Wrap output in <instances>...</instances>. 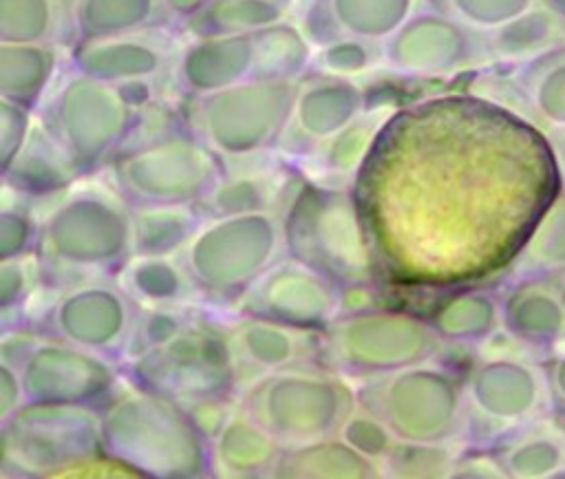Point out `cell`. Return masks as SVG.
<instances>
[{"instance_id": "6da1fadb", "label": "cell", "mask_w": 565, "mask_h": 479, "mask_svg": "<svg viewBox=\"0 0 565 479\" xmlns=\"http://www.w3.org/2000/svg\"><path fill=\"white\" fill-rule=\"evenodd\" d=\"M561 183L550 135L470 88L397 106L353 194L384 280L459 287L510 267Z\"/></svg>"}, {"instance_id": "e0dca14e", "label": "cell", "mask_w": 565, "mask_h": 479, "mask_svg": "<svg viewBox=\"0 0 565 479\" xmlns=\"http://www.w3.org/2000/svg\"><path fill=\"white\" fill-rule=\"evenodd\" d=\"M183 46L174 24L119 35L75 40L66 64L119 88H174V68Z\"/></svg>"}, {"instance_id": "e575fe53", "label": "cell", "mask_w": 565, "mask_h": 479, "mask_svg": "<svg viewBox=\"0 0 565 479\" xmlns=\"http://www.w3.org/2000/svg\"><path fill=\"white\" fill-rule=\"evenodd\" d=\"M166 24L174 22L159 0H71V42Z\"/></svg>"}, {"instance_id": "ee69618b", "label": "cell", "mask_w": 565, "mask_h": 479, "mask_svg": "<svg viewBox=\"0 0 565 479\" xmlns=\"http://www.w3.org/2000/svg\"><path fill=\"white\" fill-rule=\"evenodd\" d=\"M457 453L452 444L397 441L382 464V477L393 479H446L452 472Z\"/></svg>"}, {"instance_id": "5bb4252c", "label": "cell", "mask_w": 565, "mask_h": 479, "mask_svg": "<svg viewBox=\"0 0 565 479\" xmlns=\"http://www.w3.org/2000/svg\"><path fill=\"white\" fill-rule=\"evenodd\" d=\"M104 450L95 404L26 402L0 419V475L53 477Z\"/></svg>"}, {"instance_id": "d4e9b609", "label": "cell", "mask_w": 565, "mask_h": 479, "mask_svg": "<svg viewBox=\"0 0 565 479\" xmlns=\"http://www.w3.org/2000/svg\"><path fill=\"white\" fill-rule=\"evenodd\" d=\"M395 108L397 106L393 102L371 104L342 130H338L335 135L311 148L307 155L296 159V168L309 181L338 188H353L358 174L362 172L364 163L369 161L375 148L382 128L386 126Z\"/></svg>"}, {"instance_id": "8992f818", "label": "cell", "mask_w": 565, "mask_h": 479, "mask_svg": "<svg viewBox=\"0 0 565 479\" xmlns=\"http://www.w3.org/2000/svg\"><path fill=\"white\" fill-rule=\"evenodd\" d=\"M285 254V212H249L205 216L179 256L207 302L227 307Z\"/></svg>"}, {"instance_id": "11a10c76", "label": "cell", "mask_w": 565, "mask_h": 479, "mask_svg": "<svg viewBox=\"0 0 565 479\" xmlns=\"http://www.w3.org/2000/svg\"><path fill=\"white\" fill-rule=\"evenodd\" d=\"M550 141H552V148H554V155H556V161H558V170H561V177L565 179V128L561 130H550Z\"/></svg>"}, {"instance_id": "f907efd6", "label": "cell", "mask_w": 565, "mask_h": 479, "mask_svg": "<svg viewBox=\"0 0 565 479\" xmlns=\"http://www.w3.org/2000/svg\"><path fill=\"white\" fill-rule=\"evenodd\" d=\"M450 477H461V479H483V477H505V470L492 450L488 448H472V450H459Z\"/></svg>"}, {"instance_id": "9c48e42d", "label": "cell", "mask_w": 565, "mask_h": 479, "mask_svg": "<svg viewBox=\"0 0 565 479\" xmlns=\"http://www.w3.org/2000/svg\"><path fill=\"white\" fill-rule=\"evenodd\" d=\"M446 347L428 318L375 305L342 311L322 329L320 362L355 382L437 360Z\"/></svg>"}, {"instance_id": "83f0119b", "label": "cell", "mask_w": 565, "mask_h": 479, "mask_svg": "<svg viewBox=\"0 0 565 479\" xmlns=\"http://www.w3.org/2000/svg\"><path fill=\"white\" fill-rule=\"evenodd\" d=\"M512 110L547 130L565 128V42L519 64H503Z\"/></svg>"}, {"instance_id": "db71d44e", "label": "cell", "mask_w": 565, "mask_h": 479, "mask_svg": "<svg viewBox=\"0 0 565 479\" xmlns=\"http://www.w3.org/2000/svg\"><path fill=\"white\" fill-rule=\"evenodd\" d=\"M166 9V13L172 18V22L177 26H181L183 22H188L192 15H196L207 0H159Z\"/></svg>"}, {"instance_id": "d590c367", "label": "cell", "mask_w": 565, "mask_h": 479, "mask_svg": "<svg viewBox=\"0 0 565 479\" xmlns=\"http://www.w3.org/2000/svg\"><path fill=\"white\" fill-rule=\"evenodd\" d=\"M203 219L196 203L130 205L132 254H181Z\"/></svg>"}, {"instance_id": "1f68e13d", "label": "cell", "mask_w": 565, "mask_h": 479, "mask_svg": "<svg viewBox=\"0 0 565 479\" xmlns=\"http://www.w3.org/2000/svg\"><path fill=\"white\" fill-rule=\"evenodd\" d=\"M490 446L512 479H547L565 470V435L541 419L503 433Z\"/></svg>"}, {"instance_id": "c3c4849f", "label": "cell", "mask_w": 565, "mask_h": 479, "mask_svg": "<svg viewBox=\"0 0 565 479\" xmlns=\"http://www.w3.org/2000/svg\"><path fill=\"white\" fill-rule=\"evenodd\" d=\"M426 2H430L433 7L450 13L452 18L479 31H492L536 4V0H426Z\"/></svg>"}, {"instance_id": "d6a6232c", "label": "cell", "mask_w": 565, "mask_h": 479, "mask_svg": "<svg viewBox=\"0 0 565 479\" xmlns=\"http://www.w3.org/2000/svg\"><path fill=\"white\" fill-rule=\"evenodd\" d=\"M62 71L60 44L0 42V97L38 110Z\"/></svg>"}, {"instance_id": "ac0fdd59", "label": "cell", "mask_w": 565, "mask_h": 479, "mask_svg": "<svg viewBox=\"0 0 565 479\" xmlns=\"http://www.w3.org/2000/svg\"><path fill=\"white\" fill-rule=\"evenodd\" d=\"M225 309L322 331L342 313L344 302L338 283L294 254H285Z\"/></svg>"}, {"instance_id": "d6986e66", "label": "cell", "mask_w": 565, "mask_h": 479, "mask_svg": "<svg viewBox=\"0 0 565 479\" xmlns=\"http://www.w3.org/2000/svg\"><path fill=\"white\" fill-rule=\"evenodd\" d=\"M463 391L468 404V430L477 428L503 433L539 417L541 408L550 404L545 369H539L525 358L516 355H486L477 360L463 375Z\"/></svg>"}, {"instance_id": "f1b7e54d", "label": "cell", "mask_w": 565, "mask_h": 479, "mask_svg": "<svg viewBox=\"0 0 565 479\" xmlns=\"http://www.w3.org/2000/svg\"><path fill=\"white\" fill-rule=\"evenodd\" d=\"M82 177H86V172L35 117L26 143L11 161V166L2 170V185L38 203H46Z\"/></svg>"}, {"instance_id": "603a6c76", "label": "cell", "mask_w": 565, "mask_h": 479, "mask_svg": "<svg viewBox=\"0 0 565 479\" xmlns=\"http://www.w3.org/2000/svg\"><path fill=\"white\" fill-rule=\"evenodd\" d=\"M254 71V33L188 35L174 68V91L183 99H192L252 79Z\"/></svg>"}, {"instance_id": "ffe728a7", "label": "cell", "mask_w": 565, "mask_h": 479, "mask_svg": "<svg viewBox=\"0 0 565 479\" xmlns=\"http://www.w3.org/2000/svg\"><path fill=\"white\" fill-rule=\"evenodd\" d=\"M223 320L236 373V395L269 373L320 362L322 331L234 311Z\"/></svg>"}, {"instance_id": "f5cc1de1", "label": "cell", "mask_w": 565, "mask_h": 479, "mask_svg": "<svg viewBox=\"0 0 565 479\" xmlns=\"http://www.w3.org/2000/svg\"><path fill=\"white\" fill-rule=\"evenodd\" d=\"M547 391H550V406L565 417V351L556 353L545 366Z\"/></svg>"}, {"instance_id": "2e32d148", "label": "cell", "mask_w": 565, "mask_h": 479, "mask_svg": "<svg viewBox=\"0 0 565 479\" xmlns=\"http://www.w3.org/2000/svg\"><path fill=\"white\" fill-rule=\"evenodd\" d=\"M137 311L115 276L88 278L53 289L35 327L121 364Z\"/></svg>"}, {"instance_id": "bcb514c9", "label": "cell", "mask_w": 565, "mask_h": 479, "mask_svg": "<svg viewBox=\"0 0 565 479\" xmlns=\"http://www.w3.org/2000/svg\"><path fill=\"white\" fill-rule=\"evenodd\" d=\"M42 210L38 201L2 185L0 203V258L35 252Z\"/></svg>"}, {"instance_id": "b9f144b4", "label": "cell", "mask_w": 565, "mask_h": 479, "mask_svg": "<svg viewBox=\"0 0 565 479\" xmlns=\"http://www.w3.org/2000/svg\"><path fill=\"white\" fill-rule=\"evenodd\" d=\"M73 40L68 0H0V42Z\"/></svg>"}, {"instance_id": "30bf717a", "label": "cell", "mask_w": 565, "mask_h": 479, "mask_svg": "<svg viewBox=\"0 0 565 479\" xmlns=\"http://www.w3.org/2000/svg\"><path fill=\"white\" fill-rule=\"evenodd\" d=\"M298 82L252 77L230 88L183 99L190 130L223 161L278 150Z\"/></svg>"}, {"instance_id": "3957f363", "label": "cell", "mask_w": 565, "mask_h": 479, "mask_svg": "<svg viewBox=\"0 0 565 479\" xmlns=\"http://www.w3.org/2000/svg\"><path fill=\"white\" fill-rule=\"evenodd\" d=\"M102 448L139 477H210V441L177 400L126 375L99 406Z\"/></svg>"}, {"instance_id": "5b68a950", "label": "cell", "mask_w": 565, "mask_h": 479, "mask_svg": "<svg viewBox=\"0 0 565 479\" xmlns=\"http://www.w3.org/2000/svg\"><path fill=\"white\" fill-rule=\"evenodd\" d=\"M236 397L282 448L338 435L358 404L355 382L322 362L269 373Z\"/></svg>"}, {"instance_id": "8d00e7d4", "label": "cell", "mask_w": 565, "mask_h": 479, "mask_svg": "<svg viewBox=\"0 0 565 479\" xmlns=\"http://www.w3.org/2000/svg\"><path fill=\"white\" fill-rule=\"evenodd\" d=\"M494 66L532 60L565 42V20L541 4L530 7L510 22L486 31Z\"/></svg>"}, {"instance_id": "52a82bcc", "label": "cell", "mask_w": 565, "mask_h": 479, "mask_svg": "<svg viewBox=\"0 0 565 479\" xmlns=\"http://www.w3.org/2000/svg\"><path fill=\"white\" fill-rule=\"evenodd\" d=\"M137 104L113 84L66 64L35 115L73 161L93 174L124 148L137 121Z\"/></svg>"}, {"instance_id": "7a4b0ae2", "label": "cell", "mask_w": 565, "mask_h": 479, "mask_svg": "<svg viewBox=\"0 0 565 479\" xmlns=\"http://www.w3.org/2000/svg\"><path fill=\"white\" fill-rule=\"evenodd\" d=\"M38 256L51 287L115 276L132 254L130 203L108 181L90 174L46 201Z\"/></svg>"}, {"instance_id": "9a60e30c", "label": "cell", "mask_w": 565, "mask_h": 479, "mask_svg": "<svg viewBox=\"0 0 565 479\" xmlns=\"http://www.w3.org/2000/svg\"><path fill=\"white\" fill-rule=\"evenodd\" d=\"M494 66L486 31L422 0L382 42V68L413 79H448Z\"/></svg>"}, {"instance_id": "ab89813d", "label": "cell", "mask_w": 565, "mask_h": 479, "mask_svg": "<svg viewBox=\"0 0 565 479\" xmlns=\"http://www.w3.org/2000/svg\"><path fill=\"white\" fill-rule=\"evenodd\" d=\"M294 0H207L181 24L185 35H247L291 18Z\"/></svg>"}, {"instance_id": "484cf974", "label": "cell", "mask_w": 565, "mask_h": 479, "mask_svg": "<svg viewBox=\"0 0 565 479\" xmlns=\"http://www.w3.org/2000/svg\"><path fill=\"white\" fill-rule=\"evenodd\" d=\"M422 0H307L298 22L313 44L329 38H362L384 42Z\"/></svg>"}, {"instance_id": "4dcf8cb0", "label": "cell", "mask_w": 565, "mask_h": 479, "mask_svg": "<svg viewBox=\"0 0 565 479\" xmlns=\"http://www.w3.org/2000/svg\"><path fill=\"white\" fill-rule=\"evenodd\" d=\"M446 344H483L501 329V294L479 285H459L446 291L428 313Z\"/></svg>"}, {"instance_id": "cb8c5ba5", "label": "cell", "mask_w": 565, "mask_h": 479, "mask_svg": "<svg viewBox=\"0 0 565 479\" xmlns=\"http://www.w3.org/2000/svg\"><path fill=\"white\" fill-rule=\"evenodd\" d=\"M501 294V329L525 349L565 338V276H512Z\"/></svg>"}, {"instance_id": "ba28073f", "label": "cell", "mask_w": 565, "mask_h": 479, "mask_svg": "<svg viewBox=\"0 0 565 479\" xmlns=\"http://www.w3.org/2000/svg\"><path fill=\"white\" fill-rule=\"evenodd\" d=\"M355 391L402 441L455 444L470 424L463 377L441 358L355 380Z\"/></svg>"}, {"instance_id": "f6af8a7d", "label": "cell", "mask_w": 565, "mask_h": 479, "mask_svg": "<svg viewBox=\"0 0 565 479\" xmlns=\"http://www.w3.org/2000/svg\"><path fill=\"white\" fill-rule=\"evenodd\" d=\"M205 307L210 305H159V307H139L135 327L128 338L124 360L137 358L150 349H157L183 327H188Z\"/></svg>"}, {"instance_id": "7bdbcfd3", "label": "cell", "mask_w": 565, "mask_h": 479, "mask_svg": "<svg viewBox=\"0 0 565 479\" xmlns=\"http://www.w3.org/2000/svg\"><path fill=\"white\" fill-rule=\"evenodd\" d=\"M377 68H382V42L349 35L318 42L311 60V71L351 79H362Z\"/></svg>"}, {"instance_id": "277c9868", "label": "cell", "mask_w": 565, "mask_h": 479, "mask_svg": "<svg viewBox=\"0 0 565 479\" xmlns=\"http://www.w3.org/2000/svg\"><path fill=\"white\" fill-rule=\"evenodd\" d=\"M287 249L342 289L382 280L353 188L305 179L285 212Z\"/></svg>"}, {"instance_id": "7c38bea8", "label": "cell", "mask_w": 565, "mask_h": 479, "mask_svg": "<svg viewBox=\"0 0 565 479\" xmlns=\"http://www.w3.org/2000/svg\"><path fill=\"white\" fill-rule=\"evenodd\" d=\"M0 360L18 371L26 402L102 406L124 380L119 362L38 327L4 329Z\"/></svg>"}, {"instance_id": "836d02e7", "label": "cell", "mask_w": 565, "mask_h": 479, "mask_svg": "<svg viewBox=\"0 0 565 479\" xmlns=\"http://www.w3.org/2000/svg\"><path fill=\"white\" fill-rule=\"evenodd\" d=\"M276 479H377L382 468L349 446L340 435L285 448L274 475Z\"/></svg>"}, {"instance_id": "4fadbf2b", "label": "cell", "mask_w": 565, "mask_h": 479, "mask_svg": "<svg viewBox=\"0 0 565 479\" xmlns=\"http://www.w3.org/2000/svg\"><path fill=\"white\" fill-rule=\"evenodd\" d=\"M124 375L183 406L210 397H236V373L225 320L207 307L170 340L121 364Z\"/></svg>"}, {"instance_id": "f35d334b", "label": "cell", "mask_w": 565, "mask_h": 479, "mask_svg": "<svg viewBox=\"0 0 565 479\" xmlns=\"http://www.w3.org/2000/svg\"><path fill=\"white\" fill-rule=\"evenodd\" d=\"M510 272L512 276H565V183L536 216Z\"/></svg>"}, {"instance_id": "74e56055", "label": "cell", "mask_w": 565, "mask_h": 479, "mask_svg": "<svg viewBox=\"0 0 565 479\" xmlns=\"http://www.w3.org/2000/svg\"><path fill=\"white\" fill-rule=\"evenodd\" d=\"M53 289L40 263L38 252L13 258H0V324L4 329L33 327L51 298H42Z\"/></svg>"}, {"instance_id": "7dc6e473", "label": "cell", "mask_w": 565, "mask_h": 479, "mask_svg": "<svg viewBox=\"0 0 565 479\" xmlns=\"http://www.w3.org/2000/svg\"><path fill=\"white\" fill-rule=\"evenodd\" d=\"M338 435L358 453L373 459L380 468L384 459L391 455V450L395 448V444L399 441L397 435L388 428V424L380 415H375L371 408L362 406L360 402L349 413Z\"/></svg>"}, {"instance_id": "9f6ffc18", "label": "cell", "mask_w": 565, "mask_h": 479, "mask_svg": "<svg viewBox=\"0 0 565 479\" xmlns=\"http://www.w3.org/2000/svg\"><path fill=\"white\" fill-rule=\"evenodd\" d=\"M536 4H541L550 13L558 15L561 20H565V0H536Z\"/></svg>"}, {"instance_id": "816d5d0a", "label": "cell", "mask_w": 565, "mask_h": 479, "mask_svg": "<svg viewBox=\"0 0 565 479\" xmlns=\"http://www.w3.org/2000/svg\"><path fill=\"white\" fill-rule=\"evenodd\" d=\"M22 404H26L22 380L9 362L0 360V419L15 413Z\"/></svg>"}, {"instance_id": "60d3db41", "label": "cell", "mask_w": 565, "mask_h": 479, "mask_svg": "<svg viewBox=\"0 0 565 479\" xmlns=\"http://www.w3.org/2000/svg\"><path fill=\"white\" fill-rule=\"evenodd\" d=\"M256 71L254 77L298 82L311 71L316 44L300 22L285 18L254 33Z\"/></svg>"}, {"instance_id": "44dd1931", "label": "cell", "mask_w": 565, "mask_h": 479, "mask_svg": "<svg viewBox=\"0 0 565 479\" xmlns=\"http://www.w3.org/2000/svg\"><path fill=\"white\" fill-rule=\"evenodd\" d=\"M369 106V93L360 79L309 71L298 79L291 117L278 143V152L289 161L300 159L351 124Z\"/></svg>"}, {"instance_id": "f546056e", "label": "cell", "mask_w": 565, "mask_h": 479, "mask_svg": "<svg viewBox=\"0 0 565 479\" xmlns=\"http://www.w3.org/2000/svg\"><path fill=\"white\" fill-rule=\"evenodd\" d=\"M115 278L139 307L210 305L179 254H130Z\"/></svg>"}, {"instance_id": "8fae6325", "label": "cell", "mask_w": 565, "mask_h": 479, "mask_svg": "<svg viewBox=\"0 0 565 479\" xmlns=\"http://www.w3.org/2000/svg\"><path fill=\"white\" fill-rule=\"evenodd\" d=\"M223 168V159L185 121L126 143L104 170L130 205H146L199 203L221 179Z\"/></svg>"}, {"instance_id": "7402d4cb", "label": "cell", "mask_w": 565, "mask_h": 479, "mask_svg": "<svg viewBox=\"0 0 565 479\" xmlns=\"http://www.w3.org/2000/svg\"><path fill=\"white\" fill-rule=\"evenodd\" d=\"M223 174L196 203L203 216L287 212L305 183L302 172L278 150L249 159L223 161Z\"/></svg>"}, {"instance_id": "681fc988", "label": "cell", "mask_w": 565, "mask_h": 479, "mask_svg": "<svg viewBox=\"0 0 565 479\" xmlns=\"http://www.w3.org/2000/svg\"><path fill=\"white\" fill-rule=\"evenodd\" d=\"M35 117L33 108L0 97V172L11 166L26 143Z\"/></svg>"}, {"instance_id": "4316f807", "label": "cell", "mask_w": 565, "mask_h": 479, "mask_svg": "<svg viewBox=\"0 0 565 479\" xmlns=\"http://www.w3.org/2000/svg\"><path fill=\"white\" fill-rule=\"evenodd\" d=\"M282 450V444L236 402L234 411L210 437V477H271Z\"/></svg>"}]
</instances>
